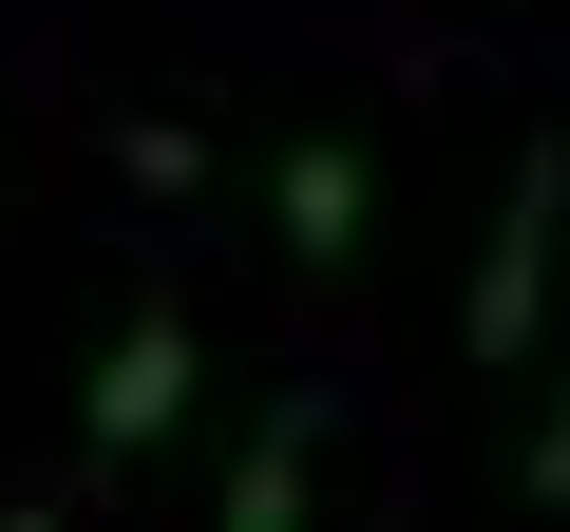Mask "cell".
<instances>
[{
	"mask_svg": "<svg viewBox=\"0 0 570 532\" xmlns=\"http://www.w3.org/2000/svg\"><path fill=\"white\" fill-rule=\"evenodd\" d=\"M266 247L305 266V286H343V266L381 247V152L362 134H285L266 152Z\"/></svg>",
	"mask_w": 570,
	"mask_h": 532,
	"instance_id": "3",
	"label": "cell"
},
{
	"mask_svg": "<svg viewBox=\"0 0 570 532\" xmlns=\"http://www.w3.org/2000/svg\"><path fill=\"white\" fill-rule=\"evenodd\" d=\"M190 400H209V324H190V286H134V324L96 343V400H77V456H96V475H134Z\"/></svg>",
	"mask_w": 570,
	"mask_h": 532,
	"instance_id": "2",
	"label": "cell"
},
{
	"mask_svg": "<svg viewBox=\"0 0 570 532\" xmlns=\"http://www.w3.org/2000/svg\"><path fill=\"white\" fill-rule=\"evenodd\" d=\"M551 266H570V134H532L513 190H494L475 305H456V362H475V381H532V343H551Z\"/></svg>",
	"mask_w": 570,
	"mask_h": 532,
	"instance_id": "1",
	"label": "cell"
},
{
	"mask_svg": "<svg viewBox=\"0 0 570 532\" xmlns=\"http://www.w3.org/2000/svg\"><path fill=\"white\" fill-rule=\"evenodd\" d=\"M324 437H343V400H324V381H285V400L247 418V456H228L209 513H228V532H285V513H305V475H324Z\"/></svg>",
	"mask_w": 570,
	"mask_h": 532,
	"instance_id": "4",
	"label": "cell"
},
{
	"mask_svg": "<svg viewBox=\"0 0 570 532\" xmlns=\"http://www.w3.org/2000/svg\"><path fill=\"white\" fill-rule=\"evenodd\" d=\"M513 494L570 513V362H551V400H532V437H513Z\"/></svg>",
	"mask_w": 570,
	"mask_h": 532,
	"instance_id": "5",
	"label": "cell"
}]
</instances>
